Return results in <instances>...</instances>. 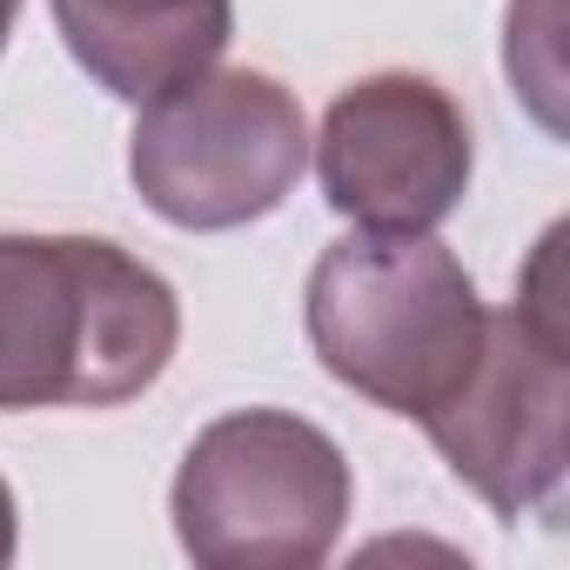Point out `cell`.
<instances>
[{
  "label": "cell",
  "mask_w": 570,
  "mask_h": 570,
  "mask_svg": "<svg viewBox=\"0 0 570 570\" xmlns=\"http://www.w3.org/2000/svg\"><path fill=\"white\" fill-rule=\"evenodd\" d=\"M175 289L101 235H0V410H115L161 383Z\"/></svg>",
  "instance_id": "obj_1"
},
{
  "label": "cell",
  "mask_w": 570,
  "mask_h": 570,
  "mask_svg": "<svg viewBox=\"0 0 570 570\" xmlns=\"http://www.w3.org/2000/svg\"><path fill=\"white\" fill-rule=\"evenodd\" d=\"M490 309L476 282L436 235L356 228L330 242L309 275V343L323 370L410 423H430L463 390Z\"/></svg>",
  "instance_id": "obj_2"
},
{
  "label": "cell",
  "mask_w": 570,
  "mask_h": 570,
  "mask_svg": "<svg viewBox=\"0 0 570 570\" xmlns=\"http://www.w3.org/2000/svg\"><path fill=\"white\" fill-rule=\"evenodd\" d=\"M168 517L208 570H309L350 523V463L309 416L235 410L188 443Z\"/></svg>",
  "instance_id": "obj_3"
},
{
  "label": "cell",
  "mask_w": 570,
  "mask_h": 570,
  "mask_svg": "<svg viewBox=\"0 0 570 570\" xmlns=\"http://www.w3.org/2000/svg\"><path fill=\"white\" fill-rule=\"evenodd\" d=\"M309 168V121L303 101L275 75L255 68H208L155 101L128 135V175L141 202L195 235L262 222L289 202Z\"/></svg>",
  "instance_id": "obj_4"
},
{
  "label": "cell",
  "mask_w": 570,
  "mask_h": 570,
  "mask_svg": "<svg viewBox=\"0 0 570 570\" xmlns=\"http://www.w3.org/2000/svg\"><path fill=\"white\" fill-rule=\"evenodd\" d=\"M557 235H543L530 282L510 309H490L483 356L463 390L423 423L456 483H470L497 517L550 510L570 463V370H563V309H557Z\"/></svg>",
  "instance_id": "obj_5"
},
{
  "label": "cell",
  "mask_w": 570,
  "mask_h": 570,
  "mask_svg": "<svg viewBox=\"0 0 570 570\" xmlns=\"http://www.w3.org/2000/svg\"><path fill=\"white\" fill-rule=\"evenodd\" d=\"M470 121L430 75L390 68L350 81L316 135V175L343 222L430 235L470 188Z\"/></svg>",
  "instance_id": "obj_6"
},
{
  "label": "cell",
  "mask_w": 570,
  "mask_h": 570,
  "mask_svg": "<svg viewBox=\"0 0 570 570\" xmlns=\"http://www.w3.org/2000/svg\"><path fill=\"white\" fill-rule=\"evenodd\" d=\"M75 68L115 101H155L208 75L235 35V0H48Z\"/></svg>",
  "instance_id": "obj_7"
},
{
  "label": "cell",
  "mask_w": 570,
  "mask_h": 570,
  "mask_svg": "<svg viewBox=\"0 0 570 570\" xmlns=\"http://www.w3.org/2000/svg\"><path fill=\"white\" fill-rule=\"evenodd\" d=\"M0 563H14V490L0 476Z\"/></svg>",
  "instance_id": "obj_8"
},
{
  "label": "cell",
  "mask_w": 570,
  "mask_h": 570,
  "mask_svg": "<svg viewBox=\"0 0 570 570\" xmlns=\"http://www.w3.org/2000/svg\"><path fill=\"white\" fill-rule=\"evenodd\" d=\"M14 14H21V0H0V55H8V35H14Z\"/></svg>",
  "instance_id": "obj_9"
}]
</instances>
